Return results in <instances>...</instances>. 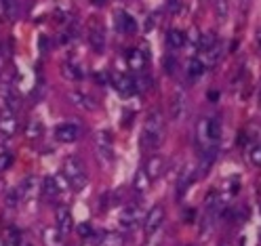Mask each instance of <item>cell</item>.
I'll return each mask as SVG.
<instances>
[{"instance_id":"1","label":"cell","mask_w":261,"mask_h":246,"mask_svg":"<svg viewBox=\"0 0 261 246\" xmlns=\"http://www.w3.org/2000/svg\"><path fill=\"white\" fill-rule=\"evenodd\" d=\"M162 137H165V120H162V112L154 110L148 114L143 124V135H141V147L145 150H154L162 143Z\"/></svg>"},{"instance_id":"2","label":"cell","mask_w":261,"mask_h":246,"mask_svg":"<svg viewBox=\"0 0 261 246\" xmlns=\"http://www.w3.org/2000/svg\"><path fill=\"white\" fill-rule=\"evenodd\" d=\"M63 175H65V179H68V183L72 185V189H76V192H80L87 185V169H85V162L78 156L65 158Z\"/></svg>"},{"instance_id":"3","label":"cell","mask_w":261,"mask_h":246,"mask_svg":"<svg viewBox=\"0 0 261 246\" xmlns=\"http://www.w3.org/2000/svg\"><path fill=\"white\" fill-rule=\"evenodd\" d=\"M186 114H188V97L181 89H179L171 97V118L175 122H181L186 118Z\"/></svg>"},{"instance_id":"4","label":"cell","mask_w":261,"mask_h":246,"mask_svg":"<svg viewBox=\"0 0 261 246\" xmlns=\"http://www.w3.org/2000/svg\"><path fill=\"white\" fill-rule=\"evenodd\" d=\"M80 137V124L76 122H61L55 126V139L61 143H72Z\"/></svg>"},{"instance_id":"5","label":"cell","mask_w":261,"mask_h":246,"mask_svg":"<svg viewBox=\"0 0 261 246\" xmlns=\"http://www.w3.org/2000/svg\"><path fill=\"white\" fill-rule=\"evenodd\" d=\"M141 219H143L141 206L130 204V206H126V208L120 212V227L124 229V232H128V229H133Z\"/></svg>"},{"instance_id":"6","label":"cell","mask_w":261,"mask_h":246,"mask_svg":"<svg viewBox=\"0 0 261 246\" xmlns=\"http://www.w3.org/2000/svg\"><path fill=\"white\" fill-rule=\"evenodd\" d=\"M89 44L93 46L95 53H103L106 48V30L99 21H93L89 28Z\"/></svg>"},{"instance_id":"7","label":"cell","mask_w":261,"mask_h":246,"mask_svg":"<svg viewBox=\"0 0 261 246\" xmlns=\"http://www.w3.org/2000/svg\"><path fill=\"white\" fill-rule=\"evenodd\" d=\"M162 223H165V208L154 206L148 212V217H145V236H154L158 229L162 227Z\"/></svg>"},{"instance_id":"8","label":"cell","mask_w":261,"mask_h":246,"mask_svg":"<svg viewBox=\"0 0 261 246\" xmlns=\"http://www.w3.org/2000/svg\"><path fill=\"white\" fill-rule=\"evenodd\" d=\"M17 133V120H15V112L5 110V114H0V135L5 139H11Z\"/></svg>"},{"instance_id":"9","label":"cell","mask_w":261,"mask_h":246,"mask_svg":"<svg viewBox=\"0 0 261 246\" xmlns=\"http://www.w3.org/2000/svg\"><path fill=\"white\" fill-rule=\"evenodd\" d=\"M95 145H97L99 156L110 162L112 160V135L108 133V130H99V133L95 135Z\"/></svg>"},{"instance_id":"10","label":"cell","mask_w":261,"mask_h":246,"mask_svg":"<svg viewBox=\"0 0 261 246\" xmlns=\"http://www.w3.org/2000/svg\"><path fill=\"white\" fill-rule=\"evenodd\" d=\"M57 227L61 229L63 234L72 232V227H74V217H72V210H70L68 206H59V208H57Z\"/></svg>"},{"instance_id":"11","label":"cell","mask_w":261,"mask_h":246,"mask_svg":"<svg viewBox=\"0 0 261 246\" xmlns=\"http://www.w3.org/2000/svg\"><path fill=\"white\" fill-rule=\"evenodd\" d=\"M116 25H118V30L122 32V34H135V30H137V21L130 17L126 11L116 13Z\"/></svg>"},{"instance_id":"12","label":"cell","mask_w":261,"mask_h":246,"mask_svg":"<svg viewBox=\"0 0 261 246\" xmlns=\"http://www.w3.org/2000/svg\"><path fill=\"white\" fill-rule=\"evenodd\" d=\"M126 63L130 70L135 72H143L145 70V63H148V59H145V53L139 51V48H130L128 55H126Z\"/></svg>"},{"instance_id":"13","label":"cell","mask_w":261,"mask_h":246,"mask_svg":"<svg viewBox=\"0 0 261 246\" xmlns=\"http://www.w3.org/2000/svg\"><path fill=\"white\" fill-rule=\"evenodd\" d=\"M42 242L44 246H63V232L53 225V227H44V232H42Z\"/></svg>"},{"instance_id":"14","label":"cell","mask_w":261,"mask_h":246,"mask_svg":"<svg viewBox=\"0 0 261 246\" xmlns=\"http://www.w3.org/2000/svg\"><path fill=\"white\" fill-rule=\"evenodd\" d=\"M206 137L211 147H217L221 139V122L217 118H206Z\"/></svg>"},{"instance_id":"15","label":"cell","mask_w":261,"mask_h":246,"mask_svg":"<svg viewBox=\"0 0 261 246\" xmlns=\"http://www.w3.org/2000/svg\"><path fill=\"white\" fill-rule=\"evenodd\" d=\"M42 194H44V198H48V200H55V198H59V194H61V187H59V181L55 177H44L42 179Z\"/></svg>"},{"instance_id":"16","label":"cell","mask_w":261,"mask_h":246,"mask_svg":"<svg viewBox=\"0 0 261 246\" xmlns=\"http://www.w3.org/2000/svg\"><path fill=\"white\" fill-rule=\"evenodd\" d=\"M70 101H72L76 107H80V110H87V112L95 110V101H93V97H89L87 93L72 91V95H70Z\"/></svg>"},{"instance_id":"17","label":"cell","mask_w":261,"mask_h":246,"mask_svg":"<svg viewBox=\"0 0 261 246\" xmlns=\"http://www.w3.org/2000/svg\"><path fill=\"white\" fill-rule=\"evenodd\" d=\"M162 169H165V160H162L160 156H152L150 160H148V164H145V175L150 177V181L152 179H156V177H160V173H162Z\"/></svg>"},{"instance_id":"18","label":"cell","mask_w":261,"mask_h":246,"mask_svg":"<svg viewBox=\"0 0 261 246\" xmlns=\"http://www.w3.org/2000/svg\"><path fill=\"white\" fill-rule=\"evenodd\" d=\"M186 34L181 30H169L167 32V44H169V48H173V51H179L184 44H186Z\"/></svg>"},{"instance_id":"19","label":"cell","mask_w":261,"mask_h":246,"mask_svg":"<svg viewBox=\"0 0 261 246\" xmlns=\"http://www.w3.org/2000/svg\"><path fill=\"white\" fill-rule=\"evenodd\" d=\"M42 133H44V124L40 118L28 120V124H25V137L28 139H38V137H42Z\"/></svg>"},{"instance_id":"20","label":"cell","mask_w":261,"mask_h":246,"mask_svg":"<svg viewBox=\"0 0 261 246\" xmlns=\"http://www.w3.org/2000/svg\"><path fill=\"white\" fill-rule=\"evenodd\" d=\"M19 189H21L23 200H25V198H32V196L38 192V179H36V177H28V179H23V181L19 183Z\"/></svg>"},{"instance_id":"21","label":"cell","mask_w":261,"mask_h":246,"mask_svg":"<svg viewBox=\"0 0 261 246\" xmlns=\"http://www.w3.org/2000/svg\"><path fill=\"white\" fill-rule=\"evenodd\" d=\"M202 53H204V57H200V61L204 63V68H213V65H217V61H219V57H221V51H219L217 44L211 46L208 51H202Z\"/></svg>"},{"instance_id":"22","label":"cell","mask_w":261,"mask_h":246,"mask_svg":"<svg viewBox=\"0 0 261 246\" xmlns=\"http://www.w3.org/2000/svg\"><path fill=\"white\" fill-rule=\"evenodd\" d=\"M0 9H3V15L7 19H15L19 13V3L17 0H0Z\"/></svg>"},{"instance_id":"23","label":"cell","mask_w":261,"mask_h":246,"mask_svg":"<svg viewBox=\"0 0 261 246\" xmlns=\"http://www.w3.org/2000/svg\"><path fill=\"white\" fill-rule=\"evenodd\" d=\"M204 63L200 61V57H192L190 61H188V76L194 80V78H198V76H202L204 74Z\"/></svg>"},{"instance_id":"24","label":"cell","mask_w":261,"mask_h":246,"mask_svg":"<svg viewBox=\"0 0 261 246\" xmlns=\"http://www.w3.org/2000/svg\"><path fill=\"white\" fill-rule=\"evenodd\" d=\"M118 91H120L124 97H130V95L137 91L135 80H133V78H128V76H122V78L118 80Z\"/></svg>"},{"instance_id":"25","label":"cell","mask_w":261,"mask_h":246,"mask_svg":"<svg viewBox=\"0 0 261 246\" xmlns=\"http://www.w3.org/2000/svg\"><path fill=\"white\" fill-rule=\"evenodd\" d=\"M61 74H63L65 80H74V82L83 78V72H80L76 65H72V63H63L61 65Z\"/></svg>"},{"instance_id":"26","label":"cell","mask_w":261,"mask_h":246,"mask_svg":"<svg viewBox=\"0 0 261 246\" xmlns=\"http://www.w3.org/2000/svg\"><path fill=\"white\" fill-rule=\"evenodd\" d=\"M5 200H7V204H9V206H17V204H21L23 196H21L19 185H17V187H11V189L5 194Z\"/></svg>"},{"instance_id":"27","label":"cell","mask_w":261,"mask_h":246,"mask_svg":"<svg viewBox=\"0 0 261 246\" xmlns=\"http://www.w3.org/2000/svg\"><path fill=\"white\" fill-rule=\"evenodd\" d=\"M148 187H150V177L145 175V171H139L135 175V192L143 194V192H148Z\"/></svg>"},{"instance_id":"28","label":"cell","mask_w":261,"mask_h":246,"mask_svg":"<svg viewBox=\"0 0 261 246\" xmlns=\"http://www.w3.org/2000/svg\"><path fill=\"white\" fill-rule=\"evenodd\" d=\"M198 44H200L202 51H208L211 46H215V44H217V40H215L213 34H200V36H198Z\"/></svg>"},{"instance_id":"29","label":"cell","mask_w":261,"mask_h":246,"mask_svg":"<svg viewBox=\"0 0 261 246\" xmlns=\"http://www.w3.org/2000/svg\"><path fill=\"white\" fill-rule=\"evenodd\" d=\"M249 160H251V164H255V167H261V143H257L251 150Z\"/></svg>"},{"instance_id":"30","label":"cell","mask_w":261,"mask_h":246,"mask_svg":"<svg viewBox=\"0 0 261 246\" xmlns=\"http://www.w3.org/2000/svg\"><path fill=\"white\" fill-rule=\"evenodd\" d=\"M13 164V154L11 152H3L0 154V171H7Z\"/></svg>"},{"instance_id":"31","label":"cell","mask_w":261,"mask_h":246,"mask_svg":"<svg viewBox=\"0 0 261 246\" xmlns=\"http://www.w3.org/2000/svg\"><path fill=\"white\" fill-rule=\"evenodd\" d=\"M175 68H177V59L173 55L165 57V70H167V74H175Z\"/></svg>"},{"instance_id":"32","label":"cell","mask_w":261,"mask_h":246,"mask_svg":"<svg viewBox=\"0 0 261 246\" xmlns=\"http://www.w3.org/2000/svg\"><path fill=\"white\" fill-rule=\"evenodd\" d=\"M217 17L221 21L227 17V5H225V0H217Z\"/></svg>"},{"instance_id":"33","label":"cell","mask_w":261,"mask_h":246,"mask_svg":"<svg viewBox=\"0 0 261 246\" xmlns=\"http://www.w3.org/2000/svg\"><path fill=\"white\" fill-rule=\"evenodd\" d=\"M103 246H122V240L118 236H108L106 242H103Z\"/></svg>"},{"instance_id":"34","label":"cell","mask_w":261,"mask_h":246,"mask_svg":"<svg viewBox=\"0 0 261 246\" xmlns=\"http://www.w3.org/2000/svg\"><path fill=\"white\" fill-rule=\"evenodd\" d=\"M108 202H110V196H101V200H99V210H106V208L110 206Z\"/></svg>"},{"instance_id":"35","label":"cell","mask_w":261,"mask_h":246,"mask_svg":"<svg viewBox=\"0 0 261 246\" xmlns=\"http://www.w3.org/2000/svg\"><path fill=\"white\" fill-rule=\"evenodd\" d=\"M0 246H17V242L11 238H0Z\"/></svg>"},{"instance_id":"36","label":"cell","mask_w":261,"mask_h":246,"mask_svg":"<svg viewBox=\"0 0 261 246\" xmlns=\"http://www.w3.org/2000/svg\"><path fill=\"white\" fill-rule=\"evenodd\" d=\"M40 51L46 53V38L44 36H40Z\"/></svg>"},{"instance_id":"37","label":"cell","mask_w":261,"mask_h":246,"mask_svg":"<svg viewBox=\"0 0 261 246\" xmlns=\"http://www.w3.org/2000/svg\"><path fill=\"white\" fill-rule=\"evenodd\" d=\"M80 232H83V234L89 232V234H91V227H89V225H83V227H80Z\"/></svg>"},{"instance_id":"38","label":"cell","mask_w":261,"mask_h":246,"mask_svg":"<svg viewBox=\"0 0 261 246\" xmlns=\"http://www.w3.org/2000/svg\"><path fill=\"white\" fill-rule=\"evenodd\" d=\"M259 44H261V34H259Z\"/></svg>"},{"instance_id":"39","label":"cell","mask_w":261,"mask_h":246,"mask_svg":"<svg viewBox=\"0 0 261 246\" xmlns=\"http://www.w3.org/2000/svg\"><path fill=\"white\" fill-rule=\"evenodd\" d=\"M223 246H232V244H223Z\"/></svg>"}]
</instances>
